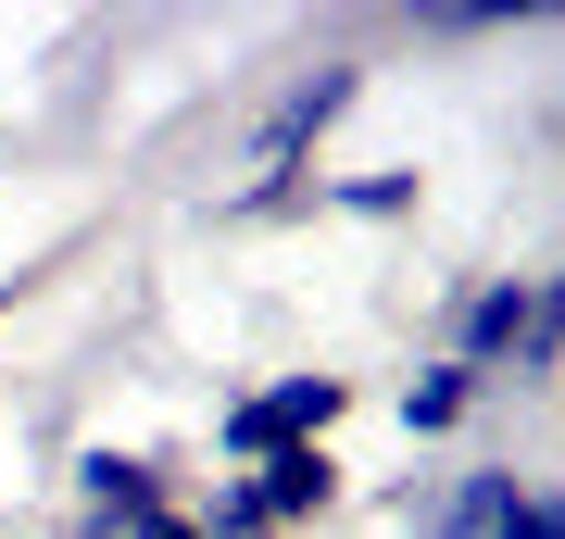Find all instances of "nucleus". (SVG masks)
Returning a JSON list of instances; mask_svg holds the SVG:
<instances>
[{
    "mask_svg": "<svg viewBox=\"0 0 565 539\" xmlns=\"http://www.w3.org/2000/svg\"><path fill=\"white\" fill-rule=\"evenodd\" d=\"M340 414H352V377L302 364V377H264V389L226 401V414H214V452H226V464H277V452H315Z\"/></svg>",
    "mask_w": 565,
    "mask_h": 539,
    "instance_id": "f257e3e1",
    "label": "nucleus"
},
{
    "mask_svg": "<svg viewBox=\"0 0 565 539\" xmlns=\"http://www.w3.org/2000/svg\"><path fill=\"white\" fill-rule=\"evenodd\" d=\"M63 502H76V539H139L151 515H177V464H163V452L88 440L76 464H63Z\"/></svg>",
    "mask_w": 565,
    "mask_h": 539,
    "instance_id": "f03ea898",
    "label": "nucleus"
},
{
    "mask_svg": "<svg viewBox=\"0 0 565 539\" xmlns=\"http://www.w3.org/2000/svg\"><path fill=\"white\" fill-rule=\"evenodd\" d=\"M352 100H364V63H352V51H327L315 76H289V88L252 114V176H302V163H315V139L352 114Z\"/></svg>",
    "mask_w": 565,
    "mask_h": 539,
    "instance_id": "7ed1b4c3",
    "label": "nucleus"
},
{
    "mask_svg": "<svg viewBox=\"0 0 565 539\" xmlns=\"http://www.w3.org/2000/svg\"><path fill=\"white\" fill-rule=\"evenodd\" d=\"M527 326H541V277H478V289H452L440 352L465 377H527Z\"/></svg>",
    "mask_w": 565,
    "mask_h": 539,
    "instance_id": "20e7f679",
    "label": "nucleus"
},
{
    "mask_svg": "<svg viewBox=\"0 0 565 539\" xmlns=\"http://www.w3.org/2000/svg\"><path fill=\"white\" fill-rule=\"evenodd\" d=\"M478 389H490V377H465L452 352H427L415 377H403V401H390V414H403V440H452V427L478 414Z\"/></svg>",
    "mask_w": 565,
    "mask_h": 539,
    "instance_id": "39448f33",
    "label": "nucleus"
},
{
    "mask_svg": "<svg viewBox=\"0 0 565 539\" xmlns=\"http://www.w3.org/2000/svg\"><path fill=\"white\" fill-rule=\"evenodd\" d=\"M427 176L415 163H377V176H315V214H352V226H415Z\"/></svg>",
    "mask_w": 565,
    "mask_h": 539,
    "instance_id": "423d86ee",
    "label": "nucleus"
},
{
    "mask_svg": "<svg viewBox=\"0 0 565 539\" xmlns=\"http://www.w3.org/2000/svg\"><path fill=\"white\" fill-rule=\"evenodd\" d=\"M490 539H565V489H553V477H527V489H515V515L490 527Z\"/></svg>",
    "mask_w": 565,
    "mask_h": 539,
    "instance_id": "0eeeda50",
    "label": "nucleus"
},
{
    "mask_svg": "<svg viewBox=\"0 0 565 539\" xmlns=\"http://www.w3.org/2000/svg\"><path fill=\"white\" fill-rule=\"evenodd\" d=\"M565 364V277H541V326H527V377Z\"/></svg>",
    "mask_w": 565,
    "mask_h": 539,
    "instance_id": "6e6552de",
    "label": "nucleus"
},
{
    "mask_svg": "<svg viewBox=\"0 0 565 539\" xmlns=\"http://www.w3.org/2000/svg\"><path fill=\"white\" fill-rule=\"evenodd\" d=\"M139 539H202V527H189V502H177V515H151V527H139Z\"/></svg>",
    "mask_w": 565,
    "mask_h": 539,
    "instance_id": "1a4fd4ad",
    "label": "nucleus"
},
{
    "mask_svg": "<svg viewBox=\"0 0 565 539\" xmlns=\"http://www.w3.org/2000/svg\"><path fill=\"white\" fill-rule=\"evenodd\" d=\"M0 314H13V301H0Z\"/></svg>",
    "mask_w": 565,
    "mask_h": 539,
    "instance_id": "9d476101",
    "label": "nucleus"
}]
</instances>
